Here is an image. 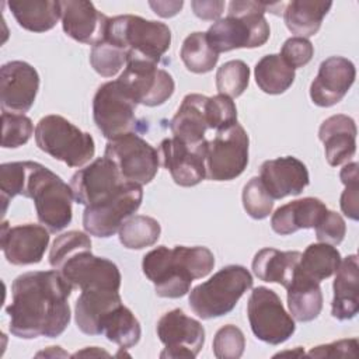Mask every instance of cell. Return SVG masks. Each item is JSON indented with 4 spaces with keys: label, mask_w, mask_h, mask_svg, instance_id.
<instances>
[{
    "label": "cell",
    "mask_w": 359,
    "mask_h": 359,
    "mask_svg": "<svg viewBox=\"0 0 359 359\" xmlns=\"http://www.w3.org/2000/svg\"><path fill=\"white\" fill-rule=\"evenodd\" d=\"M72 285L59 271H34L17 276L11 285V303L6 307L10 332L22 339L56 338L70 323Z\"/></svg>",
    "instance_id": "cell-1"
},
{
    "label": "cell",
    "mask_w": 359,
    "mask_h": 359,
    "mask_svg": "<svg viewBox=\"0 0 359 359\" xmlns=\"http://www.w3.org/2000/svg\"><path fill=\"white\" fill-rule=\"evenodd\" d=\"M215 266V255L206 247L158 245L142 261L143 273L153 282L160 297L178 299L185 296L195 279L205 278Z\"/></svg>",
    "instance_id": "cell-2"
},
{
    "label": "cell",
    "mask_w": 359,
    "mask_h": 359,
    "mask_svg": "<svg viewBox=\"0 0 359 359\" xmlns=\"http://www.w3.org/2000/svg\"><path fill=\"white\" fill-rule=\"evenodd\" d=\"M271 7L262 1H231L224 18L213 22L206 38L217 52H230L238 48L262 46L271 35L269 24L264 14Z\"/></svg>",
    "instance_id": "cell-3"
},
{
    "label": "cell",
    "mask_w": 359,
    "mask_h": 359,
    "mask_svg": "<svg viewBox=\"0 0 359 359\" xmlns=\"http://www.w3.org/2000/svg\"><path fill=\"white\" fill-rule=\"evenodd\" d=\"M22 196L34 201L39 223L50 233H57L70 224L74 199L72 188L45 165L29 161Z\"/></svg>",
    "instance_id": "cell-4"
},
{
    "label": "cell",
    "mask_w": 359,
    "mask_h": 359,
    "mask_svg": "<svg viewBox=\"0 0 359 359\" xmlns=\"http://www.w3.org/2000/svg\"><path fill=\"white\" fill-rule=\"evenodd\" d=\"M104 41L121 48L129 59L158 63L171 43L170 28L160 21L123 14L109 18Z\"/></svg>",
    "instance_id": "cell-5"
},
{
    "label": "cell",
    "mask_w": 359,
    "mask_h": 359,
    "mask_svg": "<svg viewBox=\"0 0 359 359\" xmlns=\"http://www.w3.org/2000/svg\"><path fill=\"white\" fill-rule=\"evenodd\" d=\"M252 276L243 265H227L189 292L191 310L202 320L229 314L240 297L252 287Z\"/></svg>",
    "instance_id": "cell-6"
},
{
    "label": "cell",
    "mask_w": 359,
    "mask_h": 359,
    "mask_svg": "<svg viewBox=\"0 0 359 359\" xmlns=\"http://www.w3.org/2000/svg\"><path fill=\"white\" fill-rule=\"evenodd\" d=\"M36 146L72 168L87 164L95 153V143L90 133L83 132L60 115H46L35 128Z\"/></svg>",
    "instance_id": "cell-7"
},
{
    "label": "cell",
    "mask_w": 359,
    "mask_h": 359,
    "mask_svg": "<svg viewBox=\"0 0 359 359\" xmlns=\"http://www.w3.org/2000/svg\"><path fill=\"white\" fill-rule=\"evenodd\" d=\"M247 316L252 334L265 344L279 345L294 334L293 317L285 310L280 297L265 286L252 289L247 303Z\"/></svg>",
    "instance_id": "cell-8"
},
{
    "label": "cell",
    "mask_w": 359,
    "mask_h": 359,
    "mask_svg": "<svg viewBox=\"0 0 359 359\" xmlns=\"http://www.w3.org/2000/svg\"><path fill=\"white\" fill-rule=\"evenodd\" d=\"M250 139L238 123L216 132L206 147V177L212 181H231L245 170L248 164Z\"/></svg>",
    "instance_id": "cell-9"
},
{
    "label": "cell",
    "mask_w": 359,
    "mask_h": 359,
    "mask_svg": "<svg viewBox=\"0 0 359 359\" xmlns=\"http://www.w3.org/2000/svg\"><path fill=\"white\" fill-rule=\"evenodd\" d=\"M142 201V185L125 182L109 198L86 206L83 212V227L91 236L108 238L119 231L125 220L133 216L140 208Z\"/></svg>",
    "instance_id": "cell-10"
},
{
    "label": "cell",
    "mask_w": 359,
    "mask_h": 359,
    "mask_svg": "<svg viewBox=\"0 0 359 359\" xmlns=\"http://www.w3.org/2000/svg\"><path fill=\"white\" fill-rule=\"evenodd\" d=\"M104 156L115 164L126 182L139 185L151 182L160 165L158 151L135 132L108 140Z\"/></svg>",
    "instance_id": "cell-11"
},
{
    "label": "cell",
    "mask_w": 359,
    "mask_h": 359,
    "mask_svg": "<svg viewBox=\"0 0 359 359\" xmlns=\"http://www.w3.org/2000/svg\"><path fill=\"white\" fill-rule=\"evenodd\" d=\"M136 102L118 80L101 84L93 100V118L104 137L112 140L136 128Z\"/></svg>",
    "instance_id": "cell-12"
},
{
    "label": "cell",
    "mask_w": 359,
    "mask_h": 359,
    "mask_svg": "<svg viewBox=\"0 0 359 359\" xmlns=\"http://www.w3.org/2000/svg\"><path fill=\"white\" fill-rule=\"evenodd\" d=\"M118 81L136 105L146 107L164 104L175 88L168 72L160 69L157 63L143 59H129Z\"/></svg>",
    "instance_id": "cell-13"
},
{
    "label": "cell",
    "mask_w": 359,
    "mask_h": 359,
    "mask_svg": "<svg viewBox=\"0 0 359 359\" xmlns=\"http://www.w3.org/2000/svg\"><path fill=\"white\" fill-rule=\"evenodd\" d=\"M158 339L164 344L160 358H195L205 344L203 325L188 317L181 309L164 313L156 327Z\"/></svg>",
    "instance_id": "cell-14"
},
{
    "label": "cell",
    "mask_w": 359,
    "mask_h": 359,
    "mask_svg": "<svg viewBox=\"0 0 359 359\" xmlns=\"http://www.w3.org/2000/svg\"><path fill=\"white\" fill-rule=\"evenodd\" d=\"M73 289H112L121 287V272L116 264L97 257L91 250H80L70 255L57 269Z\"/></svg>",
    "instance_id": "cell-15"
},
{
    "label": "cell",
    "mask_w": 359,
    "mask_h": 359,
    "mask_svg": "<svg viewBox=\"0 0 359 359\" xmlns=\"http://www.w3.org/2000/svg\"><path fill=\"white\" fill-rule=\"evenodd\" d=\"M208 140L201 144H187L177 137H167L158 146V157L180 187H195L206 177Z\"/></svg>",
    "instance_id": "cell-16"
},
{
    "label": "cell",
    "mask_w": 359,
    "mask_h": 359,
    "mask_svg": "<svg viewBox=\"0 0 359 359\" xmlns=\"http://www.w3.org/2000/svg\"><path fill=\"white\" fill-rule=\"evenodd\" d=\"M125 182L115 164L104 156L76 171L70 180V188L77 203L90 206L109 198Z\"/></svg>",
    "instance_id": "cell-17"
},
{
    "label": "cell",
    "mask_w": 359,
    "mask_h": 359,
    "mask_svg": "<svg viewBox=\"0 0 359 359\" xmlns=\"http://www.w3.org/2000/svg\"><path fill=\"white\" fill-rule=\"evenodd\" d=\"M39 90L38 72L27 62L11 60L0 69V104L3 111L24 114L31 109Z\"/></svg>",
    "instance_id": "cell-18"
},
{
    "label": "cell",
    "mask_w": 359,
    "mask_h": 359,
    "mask_svg": "<svg viewBox=\"0 0 359 359\" xmlns=\"http://www.w3.org/2000/svg\"><path fill=\"white\" fill-rule=\"evenodd\" d=\"M49 230L45 226L27 223L1 224L0 244L6 259L13 265H32L41 262L49 244Z\"/></svg>",
    "instance_id": "cell-19"
},
{
    "label": "cell",
    "mask_w": 359,
    "mask_h": 359,
    "mask_svg": "<svg viewBox=\"0 0 359 359\" xmlns=\"http://www.w3.org/2000/svg\"><path fill=\"white\" fill-rule=\"evenodd\" d=\"M60 20L63 31L77 42L95 46L107 36L109 17L86 0H62Z\"/></svg>",
    "instance_id": "cell-20"
},
{
    "label": "cell",
    "mask_w": 359,
    "mask_h": 359,
    "mask_svg": "<svg viewBox=\"0 0 359 359\" xmlns=\"http://www.w3.org/2000/svg\"><path fill=\"white\" fill-rule=\"evenodd\" d=\"M356 77L355 65L342 56H331L321 62L310 86V98L318 107L338 104L352 87Z\"/></svg>",
    "instance_id": "cell-21"
},
{
    "label": "cell",
    "mask_w": 359,
    "mask_h": 359,
    "mask_svg": "<svg viewBox=\"0 0 359 359\" xmlns=\"http://www.w3.org/2000/svg\"><path fill=\"white\" fill-rule=\"evenodd\" d=\"M259 180L273 201L299 195L310 182L307 167L293 156L264 161L259 167Z\"/></svg>",
    "instance_id": "cell-22"
},
{
    "label": "cell",
    "mask_w": 359,
    "mask_h": 359,
    "mask_svg": "<svg viewBox=\"0 0 359 359\" xmlns=\"http://www.w3.org/2000/svg\"><path fill=\"white\" fill-rule=\"evenodd\" d=\"M170 129L174 137L187 144H201L206 142V130L213 129L209 97L202 94L185 95L170 121Z\"/></svg>",
    "instance_id": "cell-23"
},
{
    "label": "cell",
    "mask_w": 359,
    "mask_h": 359,
    "mask_svg": "<svg viewBox=\"0 0 359 359\" xmlns=\"http://www.w3.org/2000/svg\"><path fill=\"white\" fill-rule=\"evenodd\" d=\"M318 139L324 144L330 165L337 167L348 163L356 151V123L348 115H331L321 123Z\"/></svg>",
    "instance_id": "cell-24"
},
{
    "label": "cell",
    "mask_w": 359,
    "mask_h": 359,
    "mask_svg": "<svg viewBox=\"0 0 359 359\" xmlns=\"http://www.w3.org/2000/svg\"><path fill=\"white\" fill-rule=\"evenodd\" d=\"M327 210L325 203L318 198L296 199L275 210L271 217V227L280 236H289L302 229H316Z\"/></svg>",
    "instance_id": "cell-25"
},
{
    "label": "cell",
    "mask_w": 359,
    "mask_h": 359,
    "mask_svg": "<svg viewBox=\"0 0 359 359\" xmlns=\"http://www.w3.org/2000/svg\"><path fill=\"white\" fill-rule=\"evenodd\" d=\"M122 304L119 290L112 289H87L76 300L74 320L79 330L87 335H100V323L102 317Z\"/></svg>",
    "instance_id": "cell-26"
},
{
    "label": "cell",
    "mask_w": 359,
    "mask_h": 359,
    "mask_svg": "<svg viewBox=\"0 0 359 359\" xmlns=\"http://www.w3.org/2000/svg\"><path fill=\"white\" fill-rule=\"evenodd\" d=\"M359 272L358 255L352 254L341 261L335 271L334 297L331 303V314L337 320H351L359 310Z\"/></svg>",
    "instance_id": "cell-27"
},
{
    "label": "cell",
    "mask_w": 359,
    "mask_h": 359,
    "mask_svg": "<svg viewBox=\"0 0 359 359\" xmlns=\"http://www.w3.org/2000/svg\"><path fill=\"white\" fill-rule=\"evenodd\" d=\"M299 251H279L276 248H262L252 259L254 275L269 283H279L287 287L294 276L300 261Z\"/></svg>",
    "instance_id": "cell-28"
},
{
    "label": "cell",
    "mask_w": 359,
    "mask_h": 359,
    "mask_svg": "<svg viewBox=\"0 0 359 359\" xmlns=\"http://www.w3.org/2000/svg\"><path fill=\"white\" fill-rule=\"evenodd\" d=\"M287 290V307L294 321L307 323L318 317L323 309V293L320 283L294 272Z\"/></svg>",
    "instance_id": "cell-29"
},
{
    "label": "cell",
    "mask_w": 359,
    "mask_h": 359,
    "mask_svg": "<svg viewBox=\"0 0 359 359\" xmlns=\"http://www.w3.org/2000/svg\"><path fill=\"white\" fill-rule=\"evenodd\" d=\"M7 6L18 25L31 32L49 31L60 18V4L55 0H10Z\"/></svg>",
    "instance_id": "cell-30"
},
{
    "label": "cell",
    "mask_w": 359,
    "mask_h": 359,
    "mask_svg": "<svg viewBox=\"0 0 359 359\" xmlns=\"http://www.w3.org/2000/svg\"><path fill=\"white\" fill-rule=\"evenodd\" d=\"M331 7L332 1L293 0L286 4L283 20L292 34L300 38H309L318 32Z\"/></svg>",
    "instance_id": "cell-31"
},
{
    "label": "cell",
    "mask_w": 359,
    "mask_h": 359,
    "mask_svg": "<svg viewBox=\"0 0 359 359\" xmlns=\"http://www.w3.org/2000/svg\"><path fill=\"white\" fill-rule=\"evenodd\" d=\"M100 332L121 349H129L140 341L142 328L135 314L122 303L102 317Z\"/></svg>",
    "instance_id": "cell-32"
},
{
    "label": "cell",
    "mask_w": 359,
    "mask_h": 359,
    "mask_svg": "<svg viewBox=\"0 0 359 359\" xmlns=\"http://www.w3.org/2000/svg\"><path fill=\"white\" fill-rule=\"evenodd\" d=\"M341 264L339 251L327 243L310 244L300 257L297 272L302 275L321 282L335 273Z\"/></svg>",
    "instance_id": "cell-33"
},
{
    "label": "cell",
    "mask_w": 359,
    "mask_h": 359,
    "mask_svg": "<svg viewBox=\"0 0 359 359\" xmlns=\"http://www.w3.org/2000/svg\"><path fill=\"white\" fill-rule=\"evenodd\" d=\"M254 74L258 87L272 95L285 93L296 77L294 70L276 53L261 57L255 65Z\"/></svg>",
    "instance_id": "cell-34"
},
{
    "label": "cell",
    "mask_w": 359,
    "mask_h": 359,
    "mask_svg": "<svg viewBox=\"0 0 359 359\" xmlns=\"http://www.w3.org/2000/svg\"><path fill=\"white\" fill-rule=\"evenodd\" d=\"M180 56L185 67L196 74L212 72L219 60V53L209 45L206 32L189 34L182 42Z\"/></svg>",
    "instance_id": "cell-35"
},
{
    "label": "cell",
    "mask_w": 359,
    "mask_h": 359,
    "mask_svg": "<svg viewBox=\"0 0 359 359\" xmlns=\"http://www.w3.org/2000/svg\"><path fill=\"white\" fill-rule=\"evenodd\" d=\"M118 233L119 241L125 248L142 250L157 243L161 234V226L150 216L136 215L125 220Z\"/></svg>",
    "instance_id": "cell-36"
},
{
    "label": "cell",
    "mask_w": 359,
    "mask_h": 359,
    "mask_svg": "<svg viewBox=\"0 0 359 359\" xmlns=\"http://www.w3.org/2000/svg\"><path fill=\"white\" fill-rule=\"evenodd\" d=\"M250 67L243 60H229L216 72V88L219 94L230 98L240 97L248 87Z\"/></svg>",
    "instance_id": "cell-37"
},
{
    "label": "cell",
    "mask_w": 359,
    "mask_h": 359,
    "mask_svg": "<svg viewBox=\"0 0 359 359\" xmlns=\"http://www.w3.org/2000/svg\"><path fill=\"white\" fill-rule=\"evenodd\" d=\"M90 63L100 76L112 77L126 66L128 55L111 42L102 41L93 46L90 52Z\"/></svg>",
    "instance_id": "cell-38"
},
{
    "label": "cell",
    "mask_w": 359,
    "mask_h": 359,
    "mask_svg": "<svg viewBox=\"0 0 359 359\" xmlns=\"http://www.w3.org/2000/svg\"><path fill=\"white\" fill-rule=\"evenodd\" d=\"M1 121H3L1 146L4 149L20 147L25 144L34 135L32 121L24 114L3 111Z\"/></svg>",
    "instance_id": "cell-39"
},
{
    "label": "cell",
    "mask_w": 359,
    "mask_h": 359,
    "mask_svg": "<svg viewBox=\"0 0 359 359\" xmlns=\"http://www.w3.org/2000/svg\"><path fill=\"white\" fill-rule=\"evenodd\" d=\"M241 199L245 212L255 220L268 217L273 209V199L266 192L259 177H252L244 185Z\"/></svg>",
    "instance_id": "cell-40"
},
{
    "label": "cell",
    "mask_w": 359,
    "mask_h": 359,
    "mask_svg": "<svg viewBox=\"0 0 359 359\" xmlns=\"http://www.w3.org/2000/svg\"><path fill=\"white\" fill-rule=\"evenodd\" d=\"M80 250H91L90 237L79 230H70L57 236L49 251V264L56 271L74 252Z\"/></svg>",
    "instance_id": "cell-41"
},
{
    "label": "cell",
    "mask_w": 359,
    "mask_h": 359,
    "mask_svg": "<svg viewBox=\"0 0 359 359\" xmlns=\"http://www.w3.org/2000/svg\"><path fill=\"white\" fill-rule=\"evenodd\" d=\"M28 164L29 161H13L0 165V194L4 202V212L10 199L17 195H24Z\"/></svg>",
    "instance_id": "cell-42"
},
{
    "label": "cell",
    "mask_w": 359,
    "mask_h": 359,
    "mask_svg": "<svg viewBox=\"0 0 359 359\" xmlns=\"http://www.w3.org/2000/svg\"><path fill=\"white\" fill-rule=\"evenodd\" d=\"M245 348V338L243 331L227 324L217 330L213 338V355L217 359H238Z\"/></svg>",
    "instance_id": "cell-43"
},
{
    "label": "cell",
    "mask_w": 359,
    "mask_h": 359,
    "mask_svg": "<svg viewBox=\"0 0 359 359\" xmlns=\"http://www.w3.org/2000/svg\"><path fill=\"white\" fill-rule=\"evenodd\" d=\"M358 163H346L341 172L339 178L341 182L345 185V189L341 195V210L342 213L352 219L358 220L359 210H358V201H359V175H358Z\"/></svg>",
    "instance_id": "cell-44"
},
{
    "label": "cell",
    "mask_w": 359,
    "mask_h": 359,
    "mask_svg": "<svg viewBox=\"0 0 359 359\" xmlns=\"http://www.w3.org/2000/svg\"><path fill=\"white\" fill-rule=\"evenodd\" d=\"M279 55L294 70L306 66L313 59L314 46L307 38L292 36L285 41Z\"/></svg>",
    "instance_id": "cell-45"
},
{
    "label": "cell",
    "mask_w": 359,
    "mask_h": 359,
    "mask_svg": "<svg viewBox=\"0 0 359 359\" xmlns=\"http://www.w3.org/2000/svg\"><path fill=\"white\" fill-rule=\"evenodd\" d=\"M346 233V224L342 216L334 210H327L321 222L316 226V237L320 243L338 245Z\"/></svg>",
    "instance_id": "cell-46"
},
{
    "label": "cell",
    "mask_w": 359,
    "mask_h": 359,
    "mask_svg": "<svg viewBox=\"0 0 359 359\" xmlns=\"http://www.w3.org/2000/svg\"><path fill=\"white\" fill-rule=\"evenodd\" d=\"M358 339L356 338H349V339H339L331 344L325 345H318L314 346L309 351V356L311 358H346L358 356Z\"/></svg>",
    "instance_id": "cell-47"
},
{
    "label": "cell",
    "mask_w": 359,
    "mask_h": 359,
    "mask_svg": "<svg viewBox=\"0 0 359 359\" xmlns=\"http://www.w3.org/2000/svg\"><path fill=\"white\" fill-rule=\"evenodd\" d=\"M191 7L196 17L201 20H219V17L223 13L224 1L220 0H194L191 1Z\"/></svg>",
    "instance_id": "cell-48"
},
{
    "label": "cell",
    "mask_w": 359,
    "mask_h": 359,
    "mask_svg": "<svg viewBox=\"0 0 359 359\" xmlns=\"http://www.w3.org/2000/svg\"><path fill=\"white\" fill-rule=\"evenodd\" d=\"M149 6L154 10L157 15L168 18L180 13V10L184 6V1H149Z\"/></svg>",
    "instance_id": "cell-49"
}]
</instances>
